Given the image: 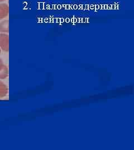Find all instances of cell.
<instances>
[{"label":"cell","mask_w":134,"mask_h":150,"mask_svg":"<svg viewBox=\"0 0 134 150\" xmlns=\"http://www.w3.org/2000/svg\"><path fill=\"white\" fill-rule=\"evenodd\" d=\"M0 48L5 52L9 51V36L5 33H0Z\"/></svg>","instance_id":"cell-1"},{"label":"cell","mask_w":134,"mask_h":150,"mask_svg":"<svg viewBox=\"0 0 134 150\" xmlns=\"http://www.w3.org/2000/svg\"><path fill=\"white\" fill-rule=\"evenodd\" d=\"M9 6L5 3L0 4V20L5 18L9 15Z\"/></svg>","instance_id":"cell-2"},{"label":"cell","mask_w":134,"mask_h":150,"mask_svg":"<svg viewBox=\"0 0 134 150\" xmlns=\"http://www.w3.org/2000/svg\"><path fill=\"white\" fill-rule=\"evenodd\" d=\"M9 69L5 65L2 64L0 67V79L4 80L9 76Z\"/></svg>","instance_id":"cell-3"},{"label":"cell","mask_w":134,"mask_h":150,"mask_svg":"<svg viewBox=\"0 0 134 150\" xmlns=\"http://www.w3.org/2000/svg\"><path fill=\"white\" fill-rule=\"evenodd\" d=\"M0 32L8 33L9 32V21L4 20L0 22Z\"/></svg>","instance_id":"cell-4"},{"label":"cell","mask_w":134,"mask_h":150,"mask_svg":"<svg viewBox=\"0 0 134 150\" xmlns=\"http://www.w3.org/2000/svg\"><path fill=\"white\" fill-rule=\"evenodd\" d=\"M9 93V88L7 86L0 80V98L5 97Z\"/></svg>","instance_id":"cell-5"},{"label":"cell","mask_w":134,"mask_h":150,"mask_svg":"<svg viewBox=\"0 0 134 150\" xmlns=\"http://www.w3.org/2000/svg\"><path fill=\"white\" fill-rule=\"evenodd\" d=\"M2 64H3V61H2V60L1 59H0V67H1Z\"/></svg>","instance_id":"cell-6"},{"label":"cell","mask_w":134,"mask_h":150,"mask_svg":"<svg viewBox=\"0 0 134 150\" xmlns=\"http://www.w3.org/2000/svg\"><path fill=\"white\" fill-rule=\"evenodd\" d=\"M6 0H0V2H4V1H5Z\"/></svg>","instance_id":"cell-7"},{"label":"cell","mask_w":134,"mask_h":150,"mask_svg":"<svg viewBox=\"0 0 134 150\" xmlns=\"http://www.w3.org/2000/svg\"><path fill=\"white\" fill-rule=\"evenodd\" d=\"M1 53V48H0V54Z\"/></svg>","instance_id":"cell-8"}]
</instances>
